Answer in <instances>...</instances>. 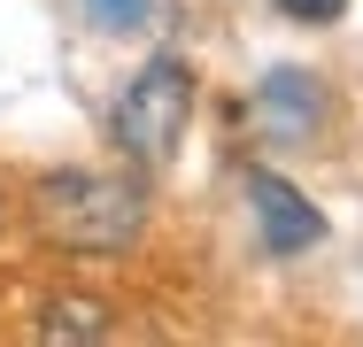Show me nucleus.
Masks as SVG:
<instances>
[{
  "label": "nucleus",
  "instance_id": "nucleus-1",
  "mask_svg": "<svg viewBox=\"0 0 363 347\" xmlns=\"http://www.w3.org/2000/svg\"><path fill=\"white\" fill-rule=\"evenodd\" d=\"M31 224L62 255H132L147 232V186L124 170H39Z\"/></svg>",
  "mask_w": 363,
  "mask_h": 347
},
{
  "label": "nucleus",
  "instance_id": "nucleus-2",
  "mask_svg": "<svg viewBox=\"0 0 363 347\" xmlns=\"http://www.w3.org/2000/svg\"><path fill=\"white\" fill-rule=\"evenodd\" d=\"M186 116H194V69L170 62V55H155V62L116 93V147H124V162H140V170H162L170 154H178V139H186Z\"/></svg>",
  "mask_w": 363,
  "mask_h": 347
},
{
  "label": "nucleus",
  "instance_id": "nucleus-3",
  "mask_svg": "<svg viewBox=\"0 0 363 347\" xmlns=\"http://www.w3.org/2000/svg\"><path fill=\"white\" fill-rule=\"evenodd\" d=\"M247 201H255V224H263V247L271 255H301V247H317L325 239V216L309 193H294L279 170H255L247 178Z\"/></svg>",
  "mask_w": 363,
  "mask_h": 347
},
{
  "label": "nucleus",
  "instance_id": "nucleus-4",
  "mask_svg": "<svg viewBox=\"0 0 363 347\" xmlns=\"http://www.w3.org/2000/svg\"><path fill=\"white\" fill-rule=\"evenodd\" d=\"M263 116L279 124V132H309L317 124V77H301V69H271L263 77Z\"/></svg>",
  "mask_w": 363,
  "mask_h": 347
},
{
  "label": "nucleus",
  "instance_id": "nucleus-5",
  "mask_svg": "<svg viewBox=\"0 0 363 347\" xmlns=\"http://www.w3.org/2000/svg\"><path fill=\"white\" fill-rule=\"evenodd\" d=\"M39 340H108V309L101 301H47L39 309Z\"/></svg>",
  "mask_w": 363,
  "mask_h": 347
},
{
  "label": "nucleus",
  "instance_id": "nucleus-6",
  "mask_svg": "<svg viewBox=\"0 0 363 347\" xmlns=\"http://www.w3.org/2000/svg\"><path fill=\"white\" fill-rule=\"evenodd\" d=\"M93 8V23H108V31H132V23H147V0H85Z\"/></svg>",
  "mask_w": 363,
  "mask_h": 347
},
{
  "label": "nucleus",
  "instance_id": "nucleus-7",
  "mask_svg": "<svg viewBox=\"0 0 363 347\" xmlns=\"http://www.w3.org/2000/svg\"><path fill=\"white\" fill-rule=\"evenodd\" d=\"M279 16H294V23H340L348 0H279Z\"/></svg>",
  "mask_w": 363,
  "mask_h": 347
},
{
  "label": "nucleus",
  "instance_id": "nucleus-8",
  "mask_svg": "<svg viewBox=\"0 0 363 347\" xmlns=\"http://www.w3.org/2000/svg\"><path fill=\"white\" fill-rule=\"evenodd\" d=\"M0 208H8V201H0Z\"/></svg>",
  "mask_w": 363,
  "mask_h": 347
}]
</instances>
